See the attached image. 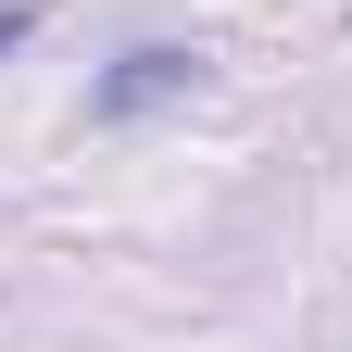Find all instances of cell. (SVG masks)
I'll return each instance as SVG.
<instances>
[{"instance_id": "obj_1", "label": "cell", "mask_w": 352, "mask_h": 352, "mask_svg": "<svg viewBox=\"0 0 352 352\" xmlns=\"http://www.w3.org/2000/svg\"><path fill=\"white\" fill-rule=\"evenodd\" d=\"M176 88H201V51H126V63L101 76V113L126 126V113H151V101H176Z\"/></svg>"}, {"instance_id": "obj_2", "label": "cell", "mask_w": 352, "mask_h": 352, "mask_svg": "<svg viewBox=\"0 0 352 352\" xmlns=\"http://www.w3.org/2000/svg\"><path fill=\"white\" fill-rule=\"evenodd\" d=\"M13 38H25V13H13V0H0V51H13Z\"/></svg>"}]
</instances>
